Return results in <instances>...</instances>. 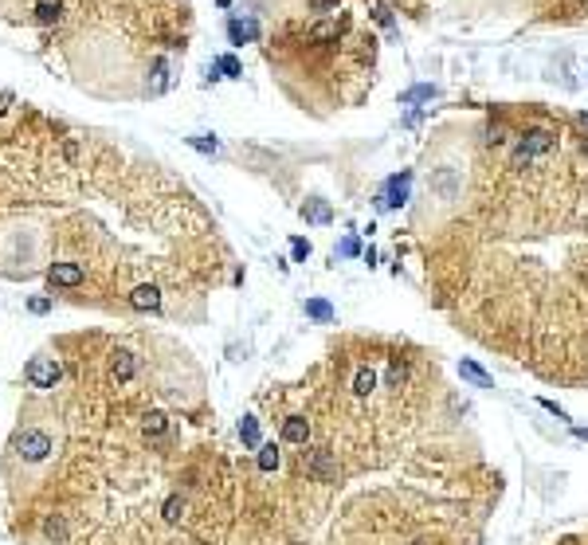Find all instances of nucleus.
I'll return each mask as SVG.
<instances>
[{"instance_id": "obj_1", "label": "nucleus", "mask_w": 588, "mask_h": 545, "mask_svg": "<svg viewBox=\"0 0 588 545\" xmlns=\"http://www.w3.org/2000/svg\"><path fill=\"white\" fill-rule=\"evenodd\" d=\"M12 447H16V455H20L24 463H43V459H51V451H55L51 436H48V432H40V427H28V432H20Z\"/></svg>"}, {"instance_id": "obj_2", "label": "nucleus", "mask_w": 588, "mask_h": 545, "mask_svg": "<svg viewBox=\"0 0 588 545\" xmlns=\"http://www.w3.org/2000/svg\"><path fill=\"white\" fill-rule=\"evenodd\" d=\"M553 146H557V134H549V129H529L526 138L518 141V149H514V165H526V161L549 153Z\"/></svg>"}, {"instance_id": "obj_3", "label": "nucleus", "mask_w": 588, "mask_h": 545, "mask_svg": "<svg viewBox=\"0 0 588 545\" xmlns=\"http://www.w3.org/2000/svg\"><path fill=\"white\" fill-rule=\"evenodd\" d=\"M59 377H63V365L55 357H36V361H28V369H24V381H28L31 388H55Z\"/></svg>"}, {"instance_id": "obj_4", "label": "nucleus", "mask_w": 588, "mask_h": 545, "mask_svg": "<svg viewBox=\"0 0 588 545\" xmlns=\"http://www.w3.org/2000/svg\"><path fill=\"white\" fill-rule=\"evenodd\" d=\"M408 189H412V173L404 169V173H392L389 181H385V192H380V208H400V204H408Z\"/></svg>"}, {"instance_id": "obj_5", "label": "nucleus", "mask_w": 588, "mask_h": 545, "mask_svg": "<svg viewBox=\"0 0 588 545\" xmlns=\"http://www.w3.org/2000/svg\"><path fill=\"white\" fill-rule=\"evenodd\" d=\"M302 467H306L314 479H334L338 475V463H334V455H329L326 447H306V451H302Z\"/></svg>"}, {"instance_id": "obj_6", "label": "nucleus", "mask_w": 588, "mask_h": 545, "mask_svg": "<svg viewBox=\"0 0 588 545\" xmlns=\"http://www.w3.org/2000/svg\"><path fill=\"white\" fill-rule=\"evenodd\" d=\"M48 283H51V287H79V283H83V267H79V263H51V267H48Z\"/></svg>"}, {"instance_id": "obj_7", "label": "nucleus", "mask_w": 588, "mask_h": 545, "mask_svg": "<svg viewBox=\"0 0 588 545\" xmlns=\"http://www.w3.org/2000/svg\"><path fill=\"white\" fill-rule=\"evenodd\" d=\"M110 373H114V381H130L138 373V357L130 349H114L110 353Z\"/></svg>"}, {"instance_id": "obj_8", "label": "nucleus", "mask_w": 588, "mask_h": 545, "mask_svg": "<svg viewBox=\"0 0 588 545\" xmlns=\"http://www.w3.org/2000/svg\"><path fill=\"white\" fill-rule=\"evenodd\" d=\"M310 439V420L306 416H287L282 420V444H302Z\"/></svg>"}, {"instance_id": "obj_9", "label": "nucleus", "mask_w": 588, "mask_h": 545, "mask_svg": "<svg viewBox=\"0 0 588 545\" xmlns=\"http://www.w3.org/2000/svg\"><path fill=\"white\" fill-rule=\"evenodd\" d=\"M130 306L134 310H157L161 306V290L153 283H141V287L130 290Z\"/></svg>"}, {"instance_id": "obj_10", "label": "nucleus", "mask_w": 588, "mask_h": 545, "mask_svg": "<svg viewBox=\"0 0 588 545\" xmlns=\"http://www.w3.org/2000/svg\"><path fill=\"white\" fill-rule=\"evenodd\" d=\"M228 40L236 43V48L255 43V40H259V24H255V20H231L228 24Z\"/></svg>"}, {"instance_id": "obj_11", "label": "nucleus", "mask_w": 588, "mask_h": 545, "mask_svg": "<svg viewBox=\"0 0 588 545\" xmlns=\"http://www.w3.org/2000/svg\"><path fill=\"white\" fill-rule=\"evenodd\" d=\"M302 220H310V224H329V220H334V208H329L326 200H306V204H302Z\"/></svg>"}, {"instance_id": "obj_12", "label": "nucleus", "mask_w": 588, "mask_h": 545, "mask_svg": "<svg viewBox=\"0 0 588 545\" xmlns=\"http://www.w3.org/2000/svg\"><path fill=\"white\" fill-rule=\"evenodd\" d=\"M255 463H259L263 475H271V471H279L282 455H279V444H259V455H255Z\"/></svg>"}, {"instance_id": "obj_13", "label": "nucleus", "mask_w": 588, "mask_h": 545, "mask_svg": "<svg viewBox=\"0 0 588 545\" xmlns=\"http://www.w3.org/2000/svg\"><path fill=\"white\" fill-rule=\"evenodd\" d=\"M439 90L431 87V83H420V87H408L404 94H400V106H416V102H431Z\"/></svg>"}, {"instance_id": "obj_14", "label": "nucleus", "mask_w": 588, "mask_h": 545, "mask_svg": "<svg viewBox=\"0 0 588 545\" xmlns=\"http://www.w3.org/2000/svg\"><path fill=\"white\" fill-rule=\"evenodd\" d=\"M459 373H463V381H471L475 388H494V381H490V373H482L475 361H459Z\"/></svg>"}, {"instance_id": "obj_15", "label": "nucleus", "mask_w": 588, "mask_h": 545, "mask_svg": "<svg viewBox=\"0 0 588 545\" xmlns=\"http://www.w3.org/2000/svg\"><path fill=\"white\" fill-rule=\"evenodd\" d=\"M302 310H306L314 322H334V306H329L326 298H306V306Z\"/></svg>"}, {"instance_id": "obj_16", "label": "nucleus", "mask_w": 588, "mask_h": 545, "mask_svg": "<svg viewBox=\"0 0 588 545\" xmlns=\"http://www.w3.org/2000/svg\"><path fill=\"white\" fill-rule=\"evenodd\" d=\"M240 439H243L248 447H255V451H259V420H255V416H243V420H240Z\"/></svg>"}, {"instance_id": "obj_17", "label": "nucleus", "mask_w": 588, "mask_h": 545, "mask_svg": "<svg viewBox=\"0 0 588 545\" xmlns=\"http://www.w3.org/2000/svg\"><path fill=\"white\" fill-rule=\"evenodd\" d=\"M59 16H63L59 0H43V4H36V20H40V24H55Z\"/></svg>"}, {"instance_id": "obj_18", "label": "nucleus", "mask_w": 588, "mask_h": 545, "mask_svg": "<svg viewBox=\"0 0 588 545\" xmlns=\"http://www.w3.org/2000/svg\"><path fill=\"white\" fill-rule=\"evenodd\" d=\"M373 388H377V373H373V369H357V377H353V392H357V397H369Z\"/></svg>"}, {"instance_id": "obj_19", "label": "nucleus", "mask_w": 588, "mask_h": 545, "mask_svg": "<svg viewBox=\"0 0 588 545\" xmlns=\"http://www.w3.org/2000/svg\"><path fill=\"white\" fill-rule=\"evenodd\" d=\"M161 514H165V522H180V518H185V498L169 495V498H165V506H161Z\"/></svg>"}, {"instance_id": "obj_20", "label": "nucleus", "mask_w": 588, "mask_h": 545, "mask_svg": "<svg viewBox=\"0 0 588 545\" xmlns=\"http://www.w3.org/2000/svg\"><path fill=\"white\" fill-rule=\"evenodd\" d=\"M189 146L196 149V153H208V157H216V153H220V141H216V138H208V134H192V138H189Z\"/></svg>"}, {"instance_id": "obj_21", "label": "nucleus", "mask_w": 588, "mask_h": 545, "mask_svg": "<svg viewBox=\"0 0 588 545\" xmlns=\"http://www.w3.org/2000/svg\"><path fill=\"white\" fill-rule=\"evenodd\" d=\"M165 427H169V420H165V412H150V416L141 420V432H145V436H161Z\"/></svg>"}, {"instance_id": "obj_22", "label": "nucleus", "mask_w": 588, "mask_h": 545, "mask_svg": "<svg viewBox=\"0 0 588 545\" xmlns=\"http://www.w3.org/2000/svg\"><path fill=\"white\" fill-rule=\"evenodd\" d=\"M216 67L224 71V79H243V67H240V59H236V55H220Z\"/></svg>"}, {"instance_id": "obj_23", "label": "nucleus", "mask_w": 588, "mask_h": 545, "mask_svg": "<svg viewBox=\"0 0 588 545\" xmlns=\"http://www.w3.org/2000/svg\"><path fill=\"white\" fill-rule=\"evenodd\" d=\"M290 255H294V263H306V259H310V239L294 236V239H290Z\"/></svg>"}, {"instance_id": "obj_24", "label": "nucleus", "mask_w": 588, "mask_h": 545, "mask_svg": "<svg viewBox=\"0 0 588 545\" xmlns=\"http://www.w3.org/2000/svg\"><path fill=\"white\" fill-rule=\"evenodd\" d=\"M338 255H341V259H353V255H361V239H357V236H345V239L338 243Z\"/></svg>"}, {"instance_id": "obj_25", "label": "nucleus", "mask_w": 588, "mask_h": 545, "mask_svg": "<svg viewBox=\"0 0 588 545\" xmlns=\"http://www.w3.org/2000/svg\"><path fill=\"white\" fill-rule=\"evenodd\" d=\"M541 408H545L549 416H557V420H561V424H568V412H565V408H561V404H557V400H545V397H541Z\"/></svg>"}, {"instance_id": "obj_26", "label": "nucleus", "mask_w": 588, "mask_h": 545, "mask_svg": "<svg viewBox=\"0 0 588 545\" xmlns=\"http://www.w3.org/2000/svg\"><path fill=\"white\" fill-rule=\"evenodd\" d=\"M404 377H408V365H404V361H392L389 365V385H400Z\"/></svg>"}, {"instance_id": "obj_27", "label": "nucleus", "mask_w": 588, "mask_h": 545, "mask_svg": "<svg viewBox=\"0 0 588 545\" xmlns=\"http://www.w3.org/2000/svg\"><path fill=\"white\" fill-rule=\"evenodd\" d=\"M43 530H48V537H55V542H63V537H67V525H63L59 518H51V522L43 525Z\"/></svg>"}, {"instance_id": "obj_28", "label": "nucleus", "mask_w": 588, "mask_h": 545, "mask_svg": "<svg viewBox=\"0 0 588 545\" xmlns=\"http://www.w3.org/2000/svg\"><path fill=\"white\" fill-rule=\"evenodd\" d=\"M28 310H31V314H48V310H51V298H31Z\"/></svg>"}, {"instance_id": "obj_29", "label": "nucleus", "mask_w": 588, "mask_h": 545, "mask_svg": "<svg viewBox=\"0 0 588 545\" xmlns=\"http://www.w3.org/2000/svg\"><path fill=\"white\" fill-rule=\"evenodd\" d=\"M334 31H338L334 24H322V28H314V31H310V40H329Z\"/></svg>"}, {"instance_id": "obj_30", "label": "nucleus", "mask_w": 588, "mask_h": 545, "mask_svg": "<svg viewBox=\"0 0 588 545\" xmlns=\"http://www.w3.org/2000/svg\"><path fill=\"white\" fill-rule=\"evenodd\" d=\"M310 8H314V12H329V8H338V0H310Z\"/></svg>"}, {"instance_id": "obj_31", "label": "nucleus", "mask_w": 588, "mask_h": 545, "mask_svg": "<svg viewBox=\"0 0 588 545\" xmlns=\"http://www.w3.org/2000/svg\"><path fill=\"white\" fill-rule=\"evenodd\" d=\"M8 106H12V90L0 87V114H8Z\"/></svg>"}, {"instance_id": "obj_32", "label": "nucleus", "mask_w": 588, "mask_h": 545, "mask_svg": "<svg viewBox=\"0 0 588 545\" xmlns=\"http://www.w3.org/2000/svg\"><path fill=\"white\" fill-rule=\"evenodd\" d=\"M577 432V439H588V427H573Z\"/></svg>"}, {"instance_id": "obj_33", "label": "nucleus", "mask_w": 588, "mask_h": 545, "mask_svg": "<svg viewBox=\"0 0 588 545\" xmlns=\"http://www.w3.org/2000/svg\"><path fill=\"white\" fill-rule=\"evenodd\" d=\"M408 545H428V542H424V537H416V542H408Z\"/></svg>"}, {"instance_id": "obj_34", "label": "nucleus", "mask_w": 588, "mask_h": 545, "mask_svg": "<svg viewBox=\"0 0 588 545\" xmlns=\"http://www.w3.org/2000/svg\"><path fill=\"white\" fill-rule=\"evenodd\" d=\"M585 153H588V134H585Z\"/></svg>"}]
</instances>
